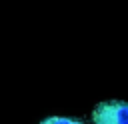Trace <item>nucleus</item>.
I'll list each match as a JSON object with an SVG mask.
<instances>
[{
    "mask_svg": "<svg viewBox=\"0 0 128 124\" xmlns=\"http://www.w3.org/2000/svg\"><path fill=\"white\" fill-rule=\"evenodd\" d=\"M92 124H128V102L126 100L98 102L92 110Z\"/></svg>",
    "mask_w": 128,
    "mask_h": 124,
    "instance_id": "obj_1",
    "label": "nucleus"
},
{
    "mask_svg": "<svg viewBox=\"0 0 128 124\" xmlns=\"http://www.w3.org/2000/svg\"><path fill=\"white\" fill-rule=\"evenodd\" d=\"M38 124H86V122L80 118H70V116H48L40 120Z\"/></svg>",
    "mask_w": 128,
    "mask_h": 124,
    "instance_id": "obj_2",
    "label": "nucleus"
}]
</instances>
